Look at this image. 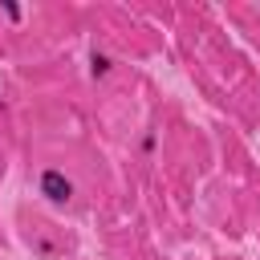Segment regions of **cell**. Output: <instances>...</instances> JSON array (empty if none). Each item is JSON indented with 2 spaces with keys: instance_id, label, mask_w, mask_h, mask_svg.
<instances>
[{
  "instance_id": "obj_1",
  "label": "cell",
  "mask_w": 260,
  "mask_h": 260,
  "mask_svg": "<svg viewBox=\"0 0 260 260\" xmlns=\"http://www.w3.org/2000/svg\"><path fill=\"white\" fill-rule=\"evenodd\" d=\"M41 195H45L49 203H69V199H73V183H69V175L57 171V167L41 171Z\"/></svg>"
},
{
  "instance_id": "obj_2",
  "label": "cell",
  "mask_w": 260,
  "mask_h": 260,
  "mask_svg": "<svg viewBox=\"0 0 260 260\" xmlns=\"http://www.w3.org/2000/svg\"><path fill=\"white\" fill-rule=\"evenodd\" d=\"M110 65H114V61H110L106 53H98V49L89 53V73H93V77H106V73H110Z\"/></svg>"
},
{
  "instance_id": "obj_3",
  "label": "cell",
  "mask_w": 260,
  "mask_h": 260,
  "mask_svg": "<svg viewBox=\"0 0 260 260\" xmlns=\"http://www.w3.org/2000/svg\"><path fill=\"white\" fill-rule=\"evenodd\" d=\"M4 16H8V20H20V4H12V0H4Z\"/></svg>"
},
{
  "instance_id": "obj_4",
  "label": "cell",
  "mask_w": 260,
  "mask_h": 260,
  "mask_svg": "<svg viewBox=\"0 0 260 260\" xmlns=\"http://www.w3.org/2000/svg\"><path fill=\"white\" fill-rule=\"evenodd\" d=\"M0 171H4V162H0Z\"/></svg>"
}]
</instances>
